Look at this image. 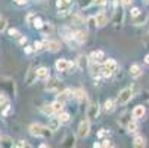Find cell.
Masks as SVG:
<instances>
[{"mask_svg":"<svg viewBox=\"0 0 149 148\" xmlns=\"http://www.w3.org/2000/svg\"><path fill=\"white\" fill-rule=\"evenodd\" d=\"M28 130L33 136H37V138H49L52 135V130L47 128V126H43L40 123H33L28 128Z\"/></svg>","mask_w":149,"mask_h":148,"instance_id":"obj_1","label":"cell"},{"mask_svg":"<svg viewBox=\"0 0 149 148\" xmlns=\"http://www.w3.org/2000/svg\"><path fill=\"white\" fill-rule=\"evenodd\" d=\"M118 70V64L115 59H105L102 65V76L103 77H111Z\"/></svg>","mask_w":149,"mask_h":148,"instance_id":"obj_2","label":"cell"},{"mask_svg":"<svg viewBox=\"0 0 149 148\" xmlns=\"http://www.w3.org/2000/svg\"><path fill=\"white\" fill-rule=\"evenodd\" d=\"M133 95H134V90L132 88H124L123 90H120V93L117 96V102L121 104V105H124V104H127L133 98Z\"/></svg>","mask_w":149,"mask_h":148,"instance_id":"obj_3","label":"cell"},{"mask_svg":"<svg viewBox=\"0 0 149 148\" xmlns=\"http://www.w3.org/2000/svg\"><path fill=\"white\" fill-rule=\"evenodd\" d=\"M90 132V120L89 119H84L80 121V126H78V136L80 138H86Z\"/></svg>","mask_w":149,"mask_h":148,"instance_id":"obj_4","label":"cell"},{"mask_svg":"<svg viewBox=\"0 0 149 148\" xmlns=\"http://www.w3.org/2000/svg\"><path fill=\"white\" fill-rule=\"evenodd\" d=\"M97 116H99V104H97V102H92V104L89 105V108H87V119L92 121V120H95Z\"/></svg>","mask_w":149,"mask_h":148,"instance_id":"obj_5","label":"cell"},{"mask_svg":"<svg viewBox=\"0 0 149 148\" xmlns=\"http://www.w3.org/2000/svg\"><path fill=\"white\" fill-rule=\"evenodd\" d=\"M61 148H75V136L72 133H68L61 142Z\"/></svg>","mask_w":149,"mask_h":148,"instance_id":"obj_6","label":"cell"},{"mask_svg":"<svg viewBox=\"0 0 149 148\" xmlns=\"http://www.w3.org/2000/svg\"><path fill=\"white\" fill-rule=\"evenodd\" d=\"M43 45H45V49H46V51L53 52V53L61 49L59 41H56V40H46V41H43Z\"/></svg>","mask_w":149,"mask_h":148,"instance_id":"obj_7","label":"cell"},{"mask_svg":"<svg viewBox=\"0 0 149 148\" xmlns=\"http://www.w3.org/2000/svg\"><path fill=\"white\" fill-rule=\"evenodd\" d=\"M145 114H146V108L143 105H137V107H134L133 111H132V116H133L134 120H142L145 117Z\"/></svg>","mask_w":149,"mask_h":148,"instance_id":"obj_8","label":"cell"},{"mask_svg":"<svg viewBox=\"0 0 149 148\" xmlns=\"http://www.w3.org/2000/svg\"><path fill=\"white\" fill-rule=\"evenodd\" d=\"M72 96H74V90H71V89H63L62 92H59V95H58V101L65 102V101L71 99Z\"/></svg>","mask_w":149,"mask_h":148,"instance_id":"obj_9","label":"cell"},{"mask_svg":"<svg viewBox=\"0 0 149 148\" xmlns=\"http://www.w3.org/2000/svg\"><path fill=\"white\" fill-rule=\"evenodd\" d=\"M95 19H96V25L97 27H105L106 24H108V16H106L105 12H99L95 16Z\"/></svg>","mask_w":149,"mask_h":148,"instance_id":"obj_10","label":"cell"},{"mask_svg":"<svg viewBox=\"0 0 149 148\" xmlns=\"http://www.w3.org/2000/svg\"><path fill=\"white\" fill-rule=\"evenodd\" d=\"M55 67H56V70H58V71H68V67H70V62H68L67 59H63V58H61V59H58V61H56V64H55Z\"/></svg>","mask_w":149,"mask_h":148,"instance_id":"obj_11","label":"cell"},{"mask_svg":"<svg viewBox=\"0 0 149 148\" xmlns=\"http://www.w3.org/2000/svg\"><path fill=\"white\" fill-rule=\"evenodd\" d=\"M59 88V79H56V77H52V79H49V81L46 83V90H56Z\"/></svg>","mask_w":149,"mask_h":148,"instance_id":"obj_12","label":"cell"},{"mask_svg":"<svg viewBox=\"0 0 149 148\" xmlns=\"http://www.w3.org/2000/svg\"><path fill=\"white\" fill-rule=\"evenodd\" d=\"M36 79H37V74H36V70H34L33 67H30V70H28V73L25 74V83H27V84H33V83L36 81Z\"/></svg>","mask_w":149,"mask_h":148,"instance_id":"obj_13","label":"cell"},{"mask_svg":"<svg viewBox=\"0 0 149 148\" xmlns=\"http://www.w3.org/2000/svg\"><path fill=\"white\" fill-rule=\"evenodd\" d=\"M133 148H146V139L140 135L134 136L133 139Z\"/></svg>","mask_w":149,"mask_h":148,"instance_id":"obj_14","label":"cell"},{"mask_svg":"<svg viewBox=\"0 0 149 148\" xmlns=\"http://www.w3.org/2000/svg\"><path fill=\"white\" fill-rule=\"evenodd\" d=\"M36 74H37V79H41V80H45L47 77H50V73H49V68L46 67H40L36 70Z\"/></svg>","mask_w":149,"mask_h":148,"instance_id":"obj_15","label":"cell"},{"mask_svg":"<svg viewBox=\"0 0 149 148\" xmlns=\"http://www.w3.org/2000/svg\"><path fill=\"white\" fill-rule=\"evenodd\" d=\"M105 59V53H103V51H95V52H92V55H90V61H95V62H102Z\"/></svg>","mask_w":149,"mask_h":148,"instance_id":"obj_16","label":"cell"},{"mask_svg":"<svg viewBox=\"0 0 149 148\" xmlns=\"http://www.w3.org/2000/svg\"><path fill=\"white\" fill-rule=\"evenodd\" d=\"M142 68H140V65L139 64H133L132 67H130V76L133 77V79H139L140 76H142Z\"/></svg>","mask_w":149,"mask_h":148,"instance_id":"obj_17","label":"cell"},{"mask_svg":"<svg viewBox=\"0 0 149 148\" xmlns=\"http://www.w3.org/2000/svg\"><path fill=\"white\" fill-rule=\"evenodd\" d=\"M74 98H75L78 102H84V101L87 99L86 90H84V89H75V90H74Z\"/></svg>","mask_w":149,"mask_h":148,"instance_id":"obj_18","label":"cell"},{"mask_svg":"<svg viewBox=\"0 0 149 148\" xmlns=\"http://www.w3.org/2000/svg\"><path fill=\"white\" fill-rule=\"evenodd\" d=\"M125 128H127V130H129V133H137L139 132V124L134 120H130L129 123H127Z\"/></svg>","mask_w":149,"mask_h":148,"instance_id":"obj_19","label":"cell"},{"mask_svg":"<svg viewBox=\"0 0 149 148\" xmlns=\"http://www.w3.org/2000/svg\"><path fill=\"white\" fill-rule=\"evenodd\" d=\"M0 142H2V148H13V141L10 136H2L0 138Z\"/></svg>","mask_w":149,"mask_h":148,"instance_id":"obj_20","label":"cell"},{"mask_svg":"<svg viewBox=\"0 0 149 148\" xmlns=\"http://www.w3.org/2000/svg\"><path fill=\"white\" fill-rule=\"evenodd\" d=\"M47 128H49L52 132H56V130L61 128V121H59V119H50V120H49V124H47Z\"/></svg>","mask_w":149,"mask_h":148,"instance_id":"obj_21","label":"cell"},{"mask_svg":"<svg viewBox=\"0 0 149 148\" xmlns=\"http://www.w3.org/2000/svg\"><path fill=\"white\" fill-rule=\"evenodd\" d=\"M74 39L78 41V43H86L87 41V33L86 31H77L74 34Z\"/></svg>","mask_w":149,"mask_h":148,"instance_id":"obj_22","label":"cell"},{"mask_svg":"<svg viewBox=\"0 0 149 148\" xmlns=\"http://www.w3.org/2000/svg\"><path fill=\"white\" fill-rule=\"evenodd\" d=\"M103 107H105V111L106 113H112L115 110V101L114 99H106L105 104H103Z\"/></svg>","mask_w":149,"mask_h":148,"instance_id":"obj_23","label":"cell"},{"mask_svg":"<svg viewBox=\"0 0 149 148\" xmlns=\"http://www.w3.org/2000/svg\"><path fill=\"white\" fill-rule=\"evenodd\" d=\"M146 19H148V15H146V13H140V15H137L136 18H133V24H134V25H142V24L146 22Z\"/></svg>","mask_w":149,"mask_h":148,"instance_id":"obj_24","label":"cell"},{"mask_svg":"<svg viewBox=\"0 0 149 148\" xmlns=\"http://www.w3.org/2000/svg\"><path fill=\"white\" fill-rule=\"evenodd\" d=\"M58 119H59L61 124H67V123L71 120V116H70L68 113H65V111H61V113L58 114Z\"/></svg>","mask_w":149,"mask_h":148,"instance_id":"obj_25","label":"cell"},{"mask_svg":"<svg viewBox=\"0 0 149 148\" xmlns=\"http://www.w3.org/2000/svg\"><path fill=\"white\" fill-rule=\"evenodd\" d=\"M41 33H43L45 36H49V34H52L53 33V24H50V22H46V24H43V27H41V30H40Z\"/></svg>","mask_w":149,"mask_h":148,"instance_id":"obj_26","label":"cell"},{"mask_svg":"<svg viewBox=\"0 0 149 148\" xmlns=\"http://www.w3.org/2000/svg\"><path fill=\"white\" fill-rule=\"evenodd\" d=\"M52 108H53V113H56V114H59L61 111H62V108H63V102H61V101H55V102H52Z\"/></svg>","mask_w":149,"mask_h":148,"instance_id":"obj_27","label":"cell"},{"mask_svg":"<svg viewBox=\"0 0 149 148\" xmlns=\"http://www.w3.org/2000/svg\"><path fill=\"white\" fill-rule=\"evenodd\" d=\"M70 5H71V0H58L56 2V6L59 9H68Z\"/></svg>","mask_w":149,"mask_h":148,"instance_id":"obj_28","label":"cell"},{"mask_svg":"<svg viewBox=\"0 0 149 148\" xmlns=\"http://www.w3.org/2000/svg\"><path fill=\"white\" fill-rule=\"evenodd\" d=\"M41 111H43L46 116H52V114H55V113H53V108H52V104H45L43 107H41Z\"/></svg>","mask_w":149,"mask_h":148,"instance_id":"obj_29","label":"cell"},{"mask_svg":"<svg viewBox=\"0 0 149 148\" xmlns=\"http://www.w3.org/2000/svg\"><path fill=\"white\" fill-rule=\"evenodd\" d=\"M93 2H95V0H78V6H80L81 9H86V8H89Z\"/></svg>","mask_w":149,"mask_h":148,"instance_id":"obj_30","label":"cell"},{"mask_svg":"<svg viewBox=\"0 0 149 148\" xmlns=\"http://www.w3.org/2000/svg\"><path fill=\"white\" fill-rule=\"evenodd\" d=\"M15 148H33V147L28 142H25V141H18L15 144Z\"/></svg>","mask_w":149,"mask_h":148,"instance_id":"obj_31","label":"cell"},{"mask_svg":"<svg viewBox=\"0 0 149 148\" xmlns=\"http://www.w3.org/2000/svg\"><path fill=\"white\" fill-rule=\"evenodd\" d=\"M6 105H8V96H6V93H0V108L6 107Z\"/></svg>","mask_w":149,"mask_h":148,"instance_id":"obj_32","label":"cell"},{"mask_svg":"<svg viewBox=\"0 0 149 148\" xmlns=\"http://www.w3.org/2000/svg\"><path fill=\"white\" fill-rule=\"evenodd\" d=\"M43 24H45V22H43V21H41V19L38 18V16H37V18L34 19V22H33L34 28H38V30H41V27H43Z\"/></svg>","mask_w":149,"mask_h":148,"instance_id":"obj_33","label":"cell"},{"mask_svg":"<svg viewBox=\"0 0 149 148\" xmlns=\"http://www.w3.org/2000/svg\"><path fill=\"white\" fill-rule=\"evenodd\" d=\"M36 18H37V15H36L34 12H30V13H28V15L25 16V21H27V22H28V24H33Z\"/></svg>","mask_w":149,"mask_h":148,"instance_id":"obj_34","label":"cell"},{"mask_svg":"<svg viewBox=\"0 0 149 148\" xmlns=\"http://www.w3.org/2000/svg\"><path fill=\"white\" fill-rule=\"evenodd\" d=\"M6 27H8V21H6L5 18L0 16V33L5 31V30H6Z\"/></svg>","mask_w":149,"mask_h":148,"instance_id":"obj_35","label":"cell"},{"mask_svg":"<svg viewBox=\"0 0 149 148\" xmlns=\"http://www.w3.org/2000/svg\"><path fill=\"white\" fill-rule=\"evenodd\" d=\"M9 36L13 37V39H18V37L21 36V33H19L16 28H9Z\"/></svg>","mask_w":149,"mask_h":148,"instance_id":"obj_36","label":"cell"},{"mask_svg":"<svg viewBox=\"0 0 149 148\" xmlns=\"http://www.w3.org/2000/svg\"><path fill=\"white\" fill-rule=\"evenodd\" d=\"M34 49H36L37 52L43 51V49H45V45H43V41H36V43H34Z\"/></svg>","mask_w":149,"mask_h":148,"instance_id":"obj_37","label":"cell"},{"mask_svg":"<svg viewBox=\"0 0 149 148\" xmlns=\"http://www.w3.org/2000/svg\"><path fill=\"white\" fill-rule=\"evenodd\" d=\"M86 65H87V64H86V56H80V58H78V67H80V68H84Z\"/></svg>","mask_w":149,"mask_h":148,"instance_id":"obj_38","label":"cell"},{"mask_svg":"<svg viewBox=\"0 0 149 148\" xmlns=\"http://www.w3.org/2000/svg\"><path fill=\"white\" fill-rule=\"evenodd\" d=\"M142 13V11L139 9V8H133L132 9V12H130V15H132V18H136L137 15H140Z\"/></svg>","mask_w":149,"mask_h":148,"instance_id":"obj_39","label":"cell"},{"mask_svg":"<svg viewBox=\"0 0 149 148\" xmlns=\"http://www.w3.org/2000/svg\"><path fill=\"white\" fill-rule=\"evenodd\" d=\"M87 22H89V27H97L96 25V19H95V16H92V18H89V21H87Z\"/></svg>","mask_w":149,"mask_h":148,"instance_id":"obj_40","label":"cell"},{"mask_svg":"<svg viewBox=\"0 0 149 148\" xmlns=\"http://www.w3.org/2000/svg\"><path fill=\"white\" fill-rule=\"evenodd\" d=\"M102 148H112V144H111V141L105 139V141L102 142Z\"/></svg>","mask_w":149,"mask_h":148,"instance_id":"obj_41","label":"cell"},{"mask_svg":"<svg viewBox=\"0 0 149 148\" xmlns=\"http://www.w3.org/2000/svg\"><path fill=\"white\" fill-rule=\"evenodd\" d=\"M133 3V0H121V5H123V8H127V6H130Z\"/></svg>","mask_w":149,"mask_h":148,"instance_id":"obj_42","label":"cell"},{"mask_svg":"<svg viewBox=\"0 0 149 148\" xmlns=\"http://www.w3.org/2000/svg\"><path fill=\"white\" fill-rule=\"evenodd\" d=\"M34 51H36L34 46H25V53H27V55H31Z\"/></svg>","mask_w":149,"mask_h":148,"instance_id":"obj_43","label":"cell"},{"mask_svg":"<svg viewBox=\"0 0 149 148\" xmlns=\"http://www.w3.org/2000/svg\"><path fill=\"white\" fill-rule=\"evenodd\" d=\"M106 133H108V130H105V129H100L99 132H97V138H103Z\"/></svg>","mask_w":149,"mask_h":148,"instance_id":"obj_44","label":"cell"},{"mask_svg":"<svg viewBox=\"0 0 149 148\" xmlns=\"http://www.w3.org/2000/svg\"><path fill=\"white\" fill-rule=\"evenodd\" d=\"M93 3H96L97 6H103L105 3H106V0H95V2Z\"/></svg>","mask_w":149,"mask_h":148,"instance_id":"obj_45","label":"cell"},{"mask_svg":"<svg viewBox=\"0 0 149 148\" xmlns=\"http://www.w3.org/2000/svg\"><path fill=\"white\" fill-rule=\"evenodd\" d=\"M13 2H15L16 5H25V3H27V0H13Z\"/></svg>","mask_w":149,"mask_h":148,"instance_id":"obj_46","label":"cell"},{"mask_svg":"<svg viewBox=\"0 0 149 148\" xmlns=\"http://www.w3.org/2000/svg\"><path fill=\"white\" fill-rule=\"evenodd\" d=\"M38 148H50V147H49L47 144H45V142H43V144H40V145H38Z\"/></svg>","mask_w":149,"mask_h":148,"instance_id":"obj_47","label":"cell"},{"mask_svg":"<svg viewBox=\"0 0 149 148\" xmlns=\"http://www.w3.org/2000/svg\"><path fill=\"white\" fill-rule=\"evenodd\" d=\"M93 148H102V144H99V142H95V144H93Z\"/></svg>","mask_w":149,"mask_h":148,"instance_id":"obj_48","label":"cell"},{"mask_svg":"<svg viewBox=\"0 0 149 148\" xmlns=\"http://www.w3.org/2000/svg\"><path fill=\"white\" fill-rule=\"evenodd\" d=\"M19 43H21V45H24V43H27V37H22V39L19 40Z\"/></svg>","mask_w":149,"mask_h":148,"instance_id":"obj_49","label":"cell"},{"mask_svg":"<svg viewBox=\"0 0 149 148\" xmlns=\"http://www.w3.org/2000/svg\"><path fill=\"white\" fill-rule=\"evenodd\" d=\"M145 64H148V65H149V53L145 56Z\"/></svg>","mask_w":149,"mask_h":148,"instance_id":"obj_50","label":"cell"},{"mask_svg":"<svg viewBox=\"0 0 149 148\" xmlns=\"http://www.w3.org/2000/svg\"><path fill=\"white\" fill-rule=\"evenodd\" d=\"M145 3H148V5H149V0H145Z\"/></svg>","mask_w":149,"mask_h":148,"instance_id":"obj_51","label":"cell"},{"mask_svg":"<svg viewBox=\"0 0 149 148\" xmlns=\"http://www.w3.org/2000/svg\"><path fill=\"white\" fill-rule=\"evenodd\" d=\"M115 2H118V0H115Z\"/></svg>","mask_w":149,"mask_h":148,"instance_id":"obj_52","label":"cell"}]
</instances>
